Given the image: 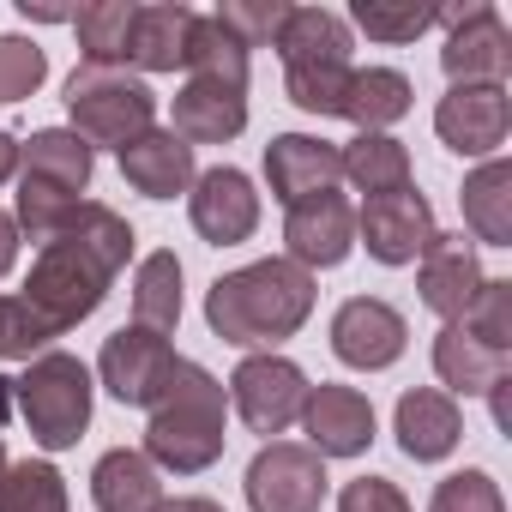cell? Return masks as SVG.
Returning a JSON list of instances; mask_svg holds the SVG:
<instances>
[{"mask_svg": "<svg viewBox=\"0 0 512 512\" xmlns=\"http://www.w3.org/2000/svg\"><path fill=\"white\" fill-rule=\"evenodd\" d=\"M314 302H320L314 272H302L296 260L272 253V260H253L241 272H223L205 290V326H211V338L260 356V350L290 344L314 320Z\"/></svg>", "mask_w": 512, "mask_h": 512, "instance_id": "1", "label": "cell"}, {"mask_svg": "<svg viewBox=\"0 0 512 512\" xmlns=\"http://www.w3.org/2000/svg\"><path fill=\"white\" fill-rule=\"evenodd\" d=\"M223 446H229V392H223V380L211 368L181 356L163 404L145 422V446L139 452L157 470H169V476H205L223 458Z\"/></svg>", "mask_w": 512, "mask_h": 512, "instance_id": "2", "label": "cell"}, {"mask_svg": "<svg viewBox=\"0 0 512 512\" xmlns=\"http://www.w3.org/2000/svg\"><path fill=\"white\" fill-rule=\"evenodd\" d=\"M13 404L31 428V440L43 452H67L79 446V434L91 428V404H97V374L73 356V350H43L37 362H25V374L13 380Z\"/></svg>", "mask_w": 512, "mask_h": 512, "instance_id": "3", "label": "cell"}, {"mask_svg": "<svg viewBox=\"0 0 512 512\" xmlns=\"http://www.w3.org/2000/svg\"><path fill=\"white\" fill-rule=\"evenodd\" d=\"M67 121H73V133L97 151V145H127V139H139L145 127H157V91L139 79V73H127V67H73V79H67Z\"/></svg>", "mask_w": 512, "mask_h": 512, "instance_id": "4", "label": "cell"}, {"mask_svg": "<svg viewBox=\"0 0 512 512\" xmlns=\"http://www.w3.org/2000/svg\"><path fill=\"white\" fill-rule=\"evenodd\" d=\"M109 284H115V272H109L103 260H91L85 247H73V241H43L19 296H25V308H31L55 338H67L79 320H91V314L103 308Z\"/></svg>", "mask_w": 512, "mask_h": 512, "instance_id": "5", "label": "cell"}, {"mask_svg": "<svg viewBox=\"0 0 512 512\" xmlns=\"http://www.w3.org/2000/svg\"><path fill=\"white\" fill-rule=\"evenodd\" d=\"M241 494H247V512H320L332 494V476H326V458L308 452L302 440H266L241 476Z\"/></svg>", "mask_w": 512, "mask_h": 512, "instance_id": "6", "label": "cell"}, {"mask_svg": "<svg viewBox=\"0 0 512 512\" xmlns=\"http://www.w3.org/2000/svg\"><path fill=\"white\" fill-rule=\"evenodd\" d=\"M181 356L163 332H145V326H121L103 338V356H97V386L127 404V410H157L169 380H175Z\"/></svg>", "mask_w": 512, "mask_h": 512, "instance_id": "7", "label": "cell"}, {"mask_svg": "<svg viewBox=\"0 0 512 512\" xmlns=\"http://www.w3.org/2000/svg\"><path fill=\"white\" fill-rule=\"evenodd\" d=\"M229 410L253 428V434H266L278 440L296 416H302V398H308V374L302 362L278 356V350H260V356H241L235 374H229Z\"/></svg>", "mask_w": 512, "mask_h": 512, "instance_id": "8", "label": "cell"}, {"mask_svg": "<svg viewBox=\"0 0 512 512\" xmlns=\"http://www.w3.org/2000/svg\"><path fill=\"white\" fill-rule=\"evenodd\" d=\"M440 25H446L440 67H446L452 85H506V73H512V31H506V19H500L494 0H476V7H446Z\"/></svg>", "mask_w": 512, "mask_h": 512, "instance_id": "9", "label": "cell"}, {"mask_svg": "<svg viewBox=\"0 0 512 512\" xmlns=\"http://www.w3.org/2000/svg\"><path fill=\"white\" fill-rule=\"evenodd\" d=\"M260 187H253L247 169L235 163H217V169H199V181L187 187V223L199 241L211 247H241L260 229Z\"/></svg>", "mask_w": 512, "mask_h": 512, "instance_id": "10", "label": "cell"}, {"mask_svg": "<svg viewBox=\"0 0 512 512\" xmlns=\"http://www.w3.org/2000/svg\"><path fill=\"white\" fill-rule=\"evenodd\" d=\"M434 133L458 157H476V163L500 157V145L512 133L506 85H446V97L434 103Z\"/></svg>", "mask_w": 512, "mask_h": 512, "instance_id": "11", "label": "cell"}, {"mask_svg": "<svg viewBox=\"0 0 512 512\" xmlns=\"http://www.w3.org/2000/svg\"><path fill=\"white\" fill-rule=\"evenodd\" d=\"M410 350V320L380 296H350L332 314V356L356 374H386Z\"/></svg>", "mask_w": 512, "mask_h": 512, "instance_id": "12", "label": "cell"}, {"mask_svg": "<svg viewBox=\"0 0 512 512\" xmlns=\"http://www.w3.org/2000/svg\"><path fill=\"white\" fill-rule=\"evenodd\" d=\"M302 446L308 452H320L326 464L332 458H362L368 446H374V434H380V416H374V404H368V392H356V386H338V380H320V386H308V398H302Z\"/></svg>", "mask_w": 512, "mask_h": 512, "instance_id": "13", "label": "cell"}, {"mask_svg": "<svg viewBox=\"0 0 512 512\" xmlns=\"http://www.w3.org/2000/svg\"><path fill=\"white\" fill-rule=\"evenodd\" d=\"M440 229H434V205L416 193V187H404V193H380V199H362L356 205V241L368 247V260H380V266H416L422 260V247L434 241Z\"/></svg>", "mask_w": 512, "mask_h": 512, "instance_id": "14", "label": "cell"}, {"mask_svg": "<svg viewBox=\"0 0 512 512\" xmlns=\"http://www.w3.org/2000/svg\"><path fill=\"white\" fill-rule=\"evenodd\" d=\"M350 253H356V205L338 187L284 211V260H296L302 272H332Z\"/></svg>", "mask_w": 512, "mask_h": 512, "instance_id": "15", "label": "cell"}, {"mask_svg": "<svg viewBox=\"0 0 512 512\" xmlns=\"http://www.w3.org/2000/svg\"><path fill=\"white\" fill-rule=\"evenodd\" d=\"M482 253H476V241H464V235H434L428 247H422V260H416V296H422V308L428 314H440V326H452L470 302H476V290H482Z\"/></svg>", "mask_w": 512, "mask_h": 512, "instance_id": "16", "label": "cell"}, {"mask_svg": "<svg viewBox=\"0 0 512 512\" xmlns=\"http://www.w3.org/2000/svg\"><path fill=\"white\" fill-rule=\"evenodd\" d=\"M338 181H344V169H338V145L332 139H320V133H278L266 145V187H272V199L284 211L314 199V193H332Z\"/></svg>", "mask_w": 512, "mask_h": 512, "instance_id": "17", "label": "cell"}, {"mask_svg": "<svg viewBox=\"0 0 512 512\" xmlns=\"http://www.w3.org/2000/svg\"><path fill=\"white\" fill-rule=\"evenodd\" d=\"M392 434H398V452L410 464H446L458 452V440H464V410L440 386H416V392L398 398Z\"/></svg>", "mask_w": 512, "mask_h": 512, "instance_id": "18", "label": "cell"}, {"mask_svg": "<svg viewBox=\"0 0 512 512\" xmlns=\"http://www.w3.org/2000/svg\"><path fill=\"white\" fill-rule=\"evenodd\" d=\"M115 157H121L127 187H133V193H145V199H175V193H187V187L199 181L193 145H187V139H175L169 127H145V133H139V139H127Z\"/></svg>", "mask_w": 512, "mask_h": 512, "instance_id": "19", "label": "cell"}, {"mask_svg": "<svg viewBox=\"0 0 512 512\" xmlns=\"http://www.w3.org/2000/svg\"><path fill=\"white\" fill-rule=\"evenodd\" d=\"M241 127H247V91H223V85L187 79L169 97V133L187 139L193 151L199 145H229V139H241Z\"/></svg>", "mask_w": 512, "mask_h": 512, "instance_id": "20", "label": "cell"}, {"mask_svg": "<svg viewBox=\"0 0 512 512\" xmlns=\"http://www.w3.org/2000/svg\"><path fill=\"white\" fill-rule=\"evenodd\" d=\"M193 7L187 0H151V7H133V37H127V67L145 73H175L187 67V31H193Z\"/></svg>", "mask_w": 512, "mask_h": 512, "instance_id": "21", "label": "cell"}, {"mask_svg": "<svg viewBox=\"0 0 512 512\" xmlns=\"http://www.w3.org/2000/svg\"><path fill=\"white\" fill-rule=\"evenodd\" d=\"M434 374H440V392L446 398H488V386H500L512 374V356L476 344L458 320L434 332Z\"/></svg>", "mask_w": 512, "mask_h": 512, "instance_id": "22", "label": "cell"}, {"mask_svg": "<svg viewBox=\"0 0 512 512\" xmlns=\"http://www.w3.org/2000/svg\"><path fill=\"white\" fill-rule=\"evenodd\" d=\"M272 49H278L284 67H356L350 61L356 37H350L344 13H332V7H290Z\"/></svg>", "mask_w": 512, "mask_h": 512, "instance_id": "23", "label": "cell"}, {"mask_svg": "<svg viewBox=\"0 0 512 512\" xmlns=\"http://www.w3.org/2000/svg\"><path fill=\"white\" fill-rule=\"evenodd\" d=\"M91 500H97V512H157L163 470L139 446H115L91 464Z\"/></svg>", "mask_w": 512, "mask_h": 512, "instance_id": "24", "label": "cell"}, {"mask_svg": "<svg viewBox=\"0 0 512 512\" xmlns=\"http://www.w3.org/2000/svg\"><path fill=\"white\" fill-rule=\"evenodd\" d=\"M416 103V85L398 73V67H350V85H344V121L356 133H392Z\"/></svg>", "mask_w": 512, "mask_h": 512, "instance_id": "25", "label": "cell"}, {"mask_svg": "<svg viewBox=\"0 0 512 512\" xmlns=\"http://www.w3.org/2000/svg\"><path fill=\"white\" fill-rule=\"evenodd\" d=\"M338 169H344V181H350L362 199H380V193H404V187H416L410 145L392 139V133H356V139L338 151Z\"/></svg>", "mask_w": 512, "mask_h": 512, "instance_id": "26", "label": "cell"}, {"mask_svg": "<svg viewBox=\"0 0 512 512\" xmlns=\"http://www.w3.org/2000/svg\"><path fill=\"white\" fill-rule=\"evenodd\" d=\"M458 205H464V229L482 247H512V163L506 157L476 163L458 187Z\"/></svg>", "mask_w": 512, "mask_h": 512, "instance_id": "27", "label": "cell"}, {"mask_svg": "<svg viewBox=\"0 0 512 512\" xmlns=\"http://www.w3.org/2000/svg\"><path fill=\"white\" fill-rule=\"evenodd\" d=\"M19 175L55 181V187H67V193L85 199V187L97 175V151L73 127H37L31 139H19Z\"/></svg>", "mask_w": 512, "mask_h": 512, "instance_id": "28", "label": "cell"}, {"mask_svg": "<svg viewBox=\"0 0 512 512\" xmlns=\"http://www.w3.org/2000/svg\"><path fill=\"white\" fill-rule=\"evenodd\" d=\"M181 308H187V296H181V260H175L169 247L145 253V260L133 266V326L169 338L181 326Z\"/></svg>", "mask_w": 512, "mask_h": 512, "instance_id": "29", "label": "cell"}, {"mask_svg": "<svg viewBox=\"0 0 512 512\" xmlns=\"http://www.w3.org/2000/svg\"><path fill=\"white\" fill-rule=\"evenodd\" d=\"M247 73H253V55L211 13H199L193 31H187V79H205V85H223V91H247Z\"/></svg>", "mask_w": 512, "mask_h": 512, "instance_id": "30", "label": "cell"}, {"mask_svg": "<svg viewBox=\"0 0 512 512\" xmlns=\"http://www.w3.org/2000/svg\"><path fill=\"white\" fill-rule=\"evenodd\" d=\"M55 241H73V247H85L91 260H103L109 272H127V260H133V223L115 211V205H97V199H79V211L61 223V235Z\"/></svg>", "mask_w": 512, "mask_h": 512, "instance_id": "31", "label": "cell"}, {"mask_svg": "<svg viewBox=\"0 0 512 512\" xmlns=\"http://www.w3.org/2000/svg\"><path fill=\"white\" fill-rule=\"evenodd\" d=\"M73 37L85 67H127V37H133V0H91L73 13Z\"/></svg>", "mask_w": 512, "mask_h": 512, "instance_id": "32", "label": "cell"}, {"mask_svg": "<svg viewBox=\"0 0 512 512\" xmlns=\"http://www.w3.org/2000/svg\"><path fill=\"white\" fill-rule=\"evenodd\" d=\"M0 512H73L67 476L49 458H19L0 476Z\"/></svg>", "mask_w": 512, "mask_h": 512, "instance_id": "33", "label": "cell"}, {"mask_svg": "<svg viewBox=\"0 0 512 512\" xmlns=\"http://www.w3.org/2000/svg\"><path fill=\"white\" fill-rule=\"evenodd\" d=\"M344 25H356L368 43H416L422 31L440 25V13L416 7V0H356Z\"/></svg>", "mask_w": 512, "mask_h": 512, "instance_id": "34", "label": "cell"}, {"mask_svg": "<svg viewBox=\"0 0 512 512\" xmlns=\"http://www.w3.org/2000/svg\"><path fill=\"white\" fill-rule=\"evenodd\" d=\"M73 211H79V193H67V187H55V181H37V175H19V193H13V223H19V235L55 241Z\"/></svg>", "mask_w": 512, "mask_h": 512, "instance_id": "35", "label": "cell"}, {"mask_svg": "<svg viewBox=\"0 0 512 512\" xmlns=\"http://www.w3.org/2000/svg\"><path fill=\"white\" fill-rule=\"evenodd\" d=\"M458 326H464L476 344L512 356V278H482V290H476V302L458 314Z\"/></svg>", "mask_w": 512, "mask_h": 512, "instance_id": "36", "label": "cell"}, {"mask_svg": "<svg viewBox=\"0 0 512 512\" xmlns=\"http://www.w3.org/2000/svg\"><path fill=\"white\" fill-rule=\"evenodd\" d=\"M211 19L253 55V49H272V43H278V31H284V19H290V0H223Z\"/></svg>", "mask_w": 512, "mask_h": 512, "instance_id": "37", "label": "cell"}, {"mask_svg": "<svg viewBox=\"0 0 512 512\" xmlns=\"http://www.w3.org/2000/svg\"><path fill=\"white\" fill-rule=\"evenodd\" d=\"M43 79H49V55H43L37 37H19V31L0 37V103H25V97H37Z\"/></svg>", "mask_w": 512, "mask_h": 512, "instance_id": "38", "label": "cell"}, {"mask_svg": "<svg viewBox=\"0 0 512 512\" xmlns=\"http://www.w3.org/2000/svg\"><path fill=\"white\" fill-rule=\"evenodd\" d=\"M344 85H350V67H284V91L302 115H338L344 109Z\"/></svg>", "mask_w": 512, "mask_h": 512, "instance_id": "39", "label": "cell"}, {"mask_svg": "<svg viewBox=\"0 0 512 512\" xmlns=\"http://www.w3.org/2000/svg\"><path fill=\"white\" fill-rule=\"evenodd\" d=\"M428 512H506V494L488 470H452L434 482Z\"/></svg>", "mask_w": 512, "mask_h": 512, "instance_id": "40", "label": "cell"}, {"mask_svg": "<svg viewBox=\"0 0 512 512\" xmlns=\"http://www.w3.org/2000/svg\"><path fill=\"white\" fill-rule=\"evenodd\" d=\"M55 344V332L25 308V296L0 290V362H37Z\"/></svg>", "mask_w": 512, "mask_h": 512, "instance_id": "41", "label": "cell"}, {"mask_svg": "<svg viewBox=\"0 0 512 512\" xmlns=\"http://www.w3.org/2000/svg\"><path fill=\"white\" fill-rule=\"evenodd\" d=\"M338 512H416L392 476H356L338 488Z\"/></svg>", "mask_w": 512, "mask_h": 512, "instance_id": "42", "label": "cell"}, {"mask_svg": "<svg viewBox=\"0 0 512 512\" xmlns=\"http://www.w3.org/2000/svg\"><path fill=\"white\" fill-rule=\"evenodd\" d=\"M19 223H13V211H0V278H7L13 266H19Z\"/></svg>", "mask_w": 512, "mask_h": 512, "instance_id": "43", "label": "cell"}, {"mask_svg": "<svg viewBox=\"0 0 512 512\" xmlns=\"http://www.w3.org/2000/svg\"><path fill=\"white\" fill-rule=\"evenodd\" d=\"M79 7H31V0H19V19L25 25H73Z\"/></svg>", "mask_w": 512, "mask_h": 512, "instance_id": "44", "label": "cell"}, {"mask_svg": "<svg viewBox=\"0 0 512 512\" xmlns=\"http://www.w3.org/2000/svg\"><path fill=\"white\" fill-rule=\"evenodd\" d=\"M157 512H223L211 494H175V500H157Z\"/></svg>", "mask_w": 512, "mask_h": 512, "instance_id": "45", "label": "cell"}, {"mask_svg": "<svg viewBox=\"0 0 512 512\" xmlns=\"http://www.w3.org/2000/svg\"><path fill=\"white\" fill-rule=\"evenodd\" d=\"M19 175V139L7 133V127H0V187H7Z\"/></svg>", "mask_w": 512, "mask_h": 512, "instance_id": "46", "label": "cell"}, {"mask_svg": "<svg viewBox=\"0 0 512 512\" xmlns=\"http://www.w3.org/2000/svg\"><path fill=\"white\" fill-rule=\"evenodd\" d=\"M7 416H13V380L0 374V422H7Z\"/></svg>", "mask_w": 512, "mask_h": 512, "instance_id": "47", "label": "cell"}, {"mask_svg": "<svg viewBox=\"0 0 512 512\" xmlns=\"http://www.w3.org/2000/svg\"><path fill=\"white\" fill-rule=\"evenodd\" d=\"M7 464H13V458H7V446H0V476H7Z\"/></svg>", "mask_w": 512, "mask_h": 512, "instance_id": "48", "label": "cell"}]
</instances>
